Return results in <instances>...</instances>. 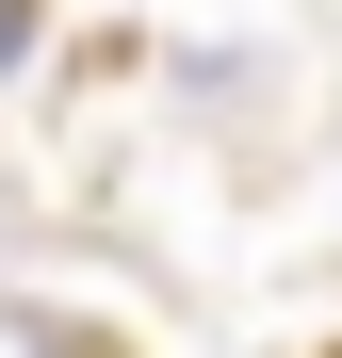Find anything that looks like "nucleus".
I'll return each instance as SVG.
<instances>
[{
  "label": "nucleus",
  "mask_w": 342,
  "mask_h": 358,
  "mask_svg": "<svg viewBox=\"0 0 342 358\" xmlns=\"http://www.w3.org/2000/svg\"><path fill=\"white\" fill-rule=\"evenodd\" d=\"M17 49H33V0H0V66H17Z\"/></svg>",
  "instance_id": "obj_1"
}]
</instances>
